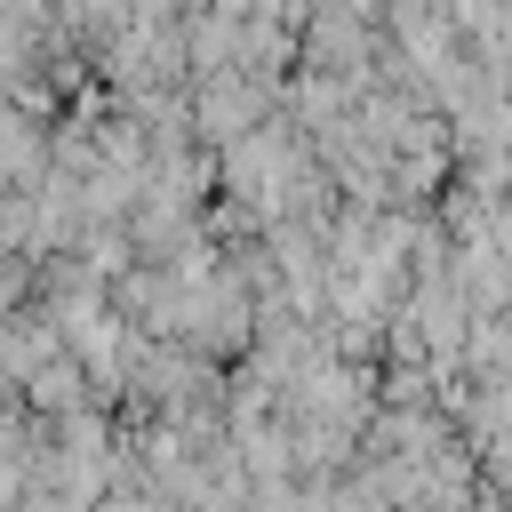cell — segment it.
Listing matches in <instances>:
<instances>
[{
    "mask_svg": "<svg viewBox=\"0 0 512 512\" xmlns=\"http://www.w3.org/2000/svg\"><path fill=\"white\" fill-rule=\"evenodd\" d=\"M88 400V368L72 360V352H56V360H40L32 376H24V408L32 416H64V408H80Z\"/></svg>",
    "mask_w": 512,
    "mask_h": 512,
    "instance_id": "6da1fadb",
    "label": "cell"
}]
</instances>
